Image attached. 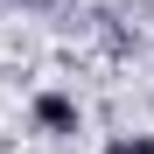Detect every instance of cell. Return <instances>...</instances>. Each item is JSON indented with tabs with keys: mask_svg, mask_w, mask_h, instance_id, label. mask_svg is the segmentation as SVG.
<instances>
[{
	"mask_svg": "<svg viewBox=\"0 0 154 154\" xmlns=\"http://www.w3.org/2000/svg\"><path fill=\"white\" fill-rule=\"evenodd\" d=\"M28 119L42 126L49 140H77V133H84V105H77L70 91H35V105H28Z\"/></svg>",
	"mask_w": 154,
	"mask_h": 154,
	"instance_id": "obj_1",
	"label": "cell"
},
{
	"mask_svg": "<svg viewBox=\"0 0 154 154\" xmlns=\"http://www.w3.org/2000/svg\"><path fill=\"white\" fill-rule=\"evenodd\" d=\"M105 154H154V133H112Z\"/></svg>",
	"mask_w": 154,
	"mask_h": 154,
	"instance_id": "obj_2",
	"label": "cell"
}]
</instances>
